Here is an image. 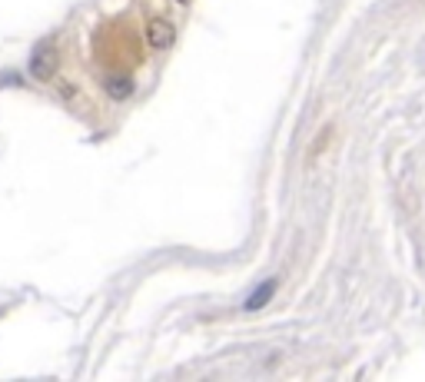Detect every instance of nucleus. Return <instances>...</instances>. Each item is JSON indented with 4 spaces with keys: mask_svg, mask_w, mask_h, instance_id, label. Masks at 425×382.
Wrapping results in <instances>:
<instances>
[{
    "mask_svg": "<svg viewBox=\"0 0 425 382\" xmlns=\"http://www.w3.org/2000/svg\"><path fill=\"white\" fill-rule=\"evenodd\" d=\"M276 290H279V279H269V283H262V286H259V290L253 292L249 299H246V313H259L262 306L273 299V292H276Z\"/></svg>",
    "mask_w": 425,
    "mask_h": 382,
    "instance_id": "f03ea898",
    "label": "nucleus"
},
{
    "mask_svg": "<svg viewBox=\"0 0 425 382\" xmlns=\"http://www.w3.org/2000/svg\"><path fill=\"white\" fill-rule=\"evenodd\" d=\"M173 3H180V7H186V3H190V0H173Z\"/></svg>",
    "mask_w": 425,
    "mask_h": 382,
    "instance_id": "20e7f679",
    "label": "nucleus"
},
{
    "mask_svg": "<svg viewBox=\"0 0 425 382\" xmlns=\"http://www.w3.org/2000/svg\"><path fill=\"white\" fill-rule=\"evenodd\" d=\"M147 40H150L153 50H167L176 40V27L169 20H163V17H153L150 24H147Z\"/></svg>",
    "mask_w": 425,
    "mask_h": 382,
    "instance_id": "f257e3e1",
    "label": "nucleus"
},
{
    "mask_svg": "<svg viewBox=\"0 0 425 382\" xmlns=\"http://www.w3.org/2000/svg\"><path fill=\"white\" fill-rule=\"evenodd\" d=\"M31 74L33 76H40V80H47V76L53 74V53L47 50V53H37L31 63Z\"/></svg>",
    "mask_w": 425,
    "mask_h": 382,
    "instance_id": "7ed1b4c3",
    "label": "nucleus"
}]
</instances>
